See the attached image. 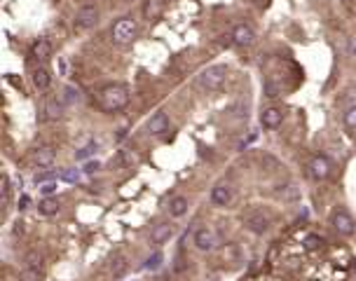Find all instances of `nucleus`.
I'll return each mask as SVG.
<instances>
[{
  "label": "nucleus",
  "mask_w": 356,
  "mask_h": 281,
  "mask_svg": "<svg viewBox=\"0 0 356 281\" xmlns=\"http://www.w3.org/2000/svg\"><path fill=\"white\" fill-rule=\"evenodd\" d=\"M28 204H31V197H28V195H24V197L19 199V211H26Z\"/></svg>",
  "instance_id": "nucleus-33"
},
{
  "label": "nucleus",
  "mask_w": 356,
  "mask_h": 281,
  "mask_svg": "<svg viewBox=\"0 0 356 281\" xmlns=\"http://www.w3.org/2000/svg\"><path fill=\"white\" fill-rule=\"evenodd\" d=\"M344 127L347 129H356V106H349L344 113Z\"/></svg>",
  "instance_id": "nucleus-27"
},
{
  "label": "nucleus",
  "mask_w": 356,
  "mask_h": 281,
  "mask_svg": "<svg viewBox=\"0 0 356 281\" xmlns=\"http://www.w3.org/2000/svg\"><path fill=\"white\" fill-rule=\"evenodd\" d=\"M19 281H40V269L38 267H26L21 272Z\"/></svg>",
  "instance_id": "nucleus-26"
},
{
  "label": "nucleus",
  "mask_w": 356,
  "mask_h": 281,
  "mask_svg": "<svg viewBox=\"0 0 356 281\" xmlns=\"http://www.w3.org/2000/svg\"><path fill=\"white\" fill-rule=\"evenodd\" d=\"M127 269H129V262L124 260V258H115V260H113V267H110V272H113V276H115V279H120V276L127 274Z\"/></svg>",
  "instance_id": "nucleus-21"
},
{
  "label": "nucleus",
  "mask_w": 356,
  "mask_h": 281,
  "mask_svg": "<svg viewBox=\"0 0 356 281\" xmlns=\"http://www.w3.org/2000/svg\"><path fill=\"white\" fill-rule=\"evenodd\" d=\"M54 157H56V152H54V148H52V145L38 148V150L33 152V162L38 166H49L52 162H54Z\"/></svg>",
  "instance_id": "nucleus-17"
},
{
  "label": "nucleus",
  "mask_w": 356,
  "mask_h": 281,
  "mask_svg": "<svg viewBox=\"0 0 356 281\" xmlns=\"http://www.w3.org/2000/svg\"><path fill=\"white\" fill-rule=\"evenodd\" d=\"M309 173H312V178L314 180H326L330 176V162L328 157H323V155H316L312 162H309Z\"/></svg>",
  "instance_id": "nucleus-8"
},
{
  "label": "nucleus",
  "mask_w": 356,
  "mask_h": 281,
  "mask_svg": "<svg viewBox=\"0 0 356 281\" xmlns=\"http://www.w3.org/2000/svg\"><path fill=\"white\" fill-rule=\"evenodd\" d=\"M159 12H162V0H148V5L143 7L145 19H152V17H157Z\"/></svg>",
  "instance_id": "nucleus-22"
},
{
  "label": "nucleus",
  "mask_w": 356,
  "mask_h": 281,
  "mask_svg": "<svg viewBox=\"0 0 356 281\" xmlns=\"http://www.w3.org/2000/svg\"><path fill=\"white\" fill-rule=\"evenodd\" d=\"M33 84L38 87L40 91H45V89H49V82H52V75H49V70H47V66H35L33 68Z\"/></svg>",
  "instance_id": "nucleus-14"
},
{
  "label": "nucleus",
  "mask_w": 356,
  "mask_h": 281,
  "mask_svg": "<svg viewBox=\"0 0 356 281\" xmlns=\"http://www.w3.org/2000/svg\"><path fill=\"white\" fill-rule=\"evenodd\" d=\"M59 99H61L63 106H75V103L82 101V91L77 89V87H73V84H68V87H63V91L59 94Z\"/></svg>",
  "instance_id": "nucleus-18"
},
{
  "label": "nucleus",
  "mask_w": 356,
  "mask_h": 281,
  "mask_svg": "<svg viewBox=\"0 0 356 281\" xmlns=\"http://www.w3.org/2000/svg\"><path fill=\"white\" fill-rule=\"evenodd\" d=\"M321 244H323V241H321V237H319V234H309L307 239L302 241V246L307 248V251H314V248H319Z\"/></svg>",
  "instance_id": "nucleus-28"
},
{
  "label": "nucleus",
  "mask_w": 356,
  "mask_h": 281,
  "mask_svg": "<svg viewBox=\"0 0 356 281\" xmlns=\"http://www.w3.org/2000/svg\"><path fill=\"white\" fill-rule=\"evenodd\" d=\"M333 227H335L340 234L349 237V234L354 232V218H351V216L344 211V209H340V211L333 213Z\"/></svg>",
  "instance_id": "nucleus-9"
},
{
  "label": "nucleus",
  "mask_w": 356,
  "mask_h": 281,
  "mask_svg": "<svg viewBox=\"0 0 356 281\" xmlns=\"http://www.w3.org/2000/svg\"><path fill=\"white\" fill-rule=\"evenodd\" d=\"M31 56H33L35 61H47L49 56H52V42L47 38H40V40L33 42V47H31Z\"/></svg>",
  "instance_id": "nucleus-11"
},
{
  "label": "nucleus",
  "mask_w": 356,
  "mask_h": 281,
  "mask_svg": "<svg viewBox=\"0 0 356 281\" xmlns=\"http://www.w3.org/2000/svg\"><path fill=\"white\" fill-rule=\"evenodd\" d=\"M38 211H40L42 216H54V213L59 211V199L45 197V199L40 202V206H38Z\"/></svg>",
  "instance_id": "nucleus-20"
},
{
  "label": "nucleus",
  "mask_w": 356,
  "mask_h": 281,
  "mask_svg": "<svg viewBox=\"0 0 356 281\" xmlns=\"http://www.w3.org/2000/svg\"><path fill=\"white\" fill-rule=\"evenodd\" d=\"M63 108H66V106L61 103L59 96H56V99H47V101H45V108H42V113H40V120H59Z\"/></svg>",
  "instance_id": "nucleus-10"
},
{
  "label": "nucleus",
  "mask_w": 356,
  "mask_h": 281,
  "mask_svg": "<svg viewBox=\"0 0 356 281\" xmlns=\"http://www.w3.org/2000/svg\"><path fill=\"white\" fill-rule=\"evenodd\" d=\"M80 176H82V171H80V169H68V171L61 173V178L68 180V183H75V180H80Z\"/></svg>",
  "instance_id": "nucleus-30"
},
{
  "label": "nucleus",
  "mask_w": 356,
  "mask_h": 281,
  "mask_svg": "<svg viewBox=\"0 0 356 281\" xmlns=\"http://www.w3.org/2000/svg\"><path fill=\"white\" fill-rule=\"evenodd\" d=\"M162 260H164V255L159 253V251H155V253H152L150 258L145 260V265H143V267H145V269H150V272H152V269H159V265H162Z\"/></svg>",
  "instance_id": "nucleus-23"
},
{
  "label": "nucleus",
  "mask_w": 356,
  "mask_h": 281,
  "mask_svg": "<svg viewBox=\"0 0 356 281\" xmlns=\"http://www.w3.org/2000/svg\"><path fill=\"white\" fill-rule=\"evenodd\" d=\"M192 244L199 251H213V248L218 246V237H216V232H213L211 227H197L195 234H192Z\"/></svg>",
  "instance_id": "nucleus-5"
},
{
  "label": "nucleus",
  "mask_w": 356,
  "mask_h": 281,
  "mask_svg": "<svg viewBox=\"0 0 356 281\" xmlns=\"http://www.w3.org/2000/svg\"><path fill=\"white\" fill-rule=\"evenodd\" d=\"M94 152H96V143H89V145H84V148H80V150H75V159L77 162H82V159L92 157Z\"/></svg>",
  "instance_id": "nucleus-24"
},
{
  "label": "nucleus",
  "mask_w": 356,
  "mask_h": 281,
  "mask_svg": "<svg viewBox=\"0 0 356 281\" xmlns=\"http://www.w3.org/2000/svg\"><path fill=\"white\" fill-rule=\"evenodd\" d=\"M127 103H129V91L122 84H106L99 96V106L106 113H120L127 108Z\"/></svg>",
  "instance_id": "nucleus-1"
},
{
  "label": "nucleus",
  "mask_w": 356,
  "mask_h": 281,
  "mask_svg": "<svg viewBox=\"0 0 356 281\" xmlns=\"http://www.w3.org/2000/svg\"><path fill=\"white\" fill-rule=\"evenodd\" d=\"M176 232V227H173V223H159L155 230H152V234H150V241L152 244H164L166 239H171V234Z\"/></svg>",
  "instance_id": "nucleus-13"
},
{
  "label": "nucleus",
  "mask_w": 356,
  "mask_h": 281,
  "mask_svg": "<svg viewBox=\"0 0 356 281\" xmlns=\"http://www.w3.org/2000/svg\"><path fill=\"white\" fill-rule=\"evenodd\" d=\"M188 206H190L188 197H183V195L173 197L171 204H169V213H171V218H181V216H185V213H188Z\"/></svg>",
  "instance_id": "nucleus-19"
},
{
  "label": "nucleus",
  "mask_w": 356,
  "mask_h": 281,
  "mask_svg": "<svg viewBox=\"0 0 356 281\" xmlns=\"http://www.w3.org/2000/svg\"><path fill=\"white\" fill-rule=\"evenodd\" d=\"M40 192L45 195V197H52L56 192V183L54 180H47V183H40Z\"/></svg>",
  "instance_id": "nucleus-31"
},
{
  "label": "nucleus",
  "mask_w": 356,
  "mask_h": 281,
  "mask_svg": "<svg viewBox=\"0 0 356 281\" xmlns=\"http://www.w3.org/2000/svg\"><path fill=\"white\" fill-rule=\"evenodd\" d=\"M349 56H354V59H356V38H351V40H349Z\"/></svg>",
  "instance_id": "nucleus-34"
},
{
  "label": "nucleus",
  "mask_w": 356,
  "mask_h": 281,
  "mask_svg": "<svg viewBox=\"0 0 356 281\" xmlns=\"http://www.w3.org/2000/svg\"><path fill=\"white\" fill-rule=\"evenodd\" d=\"M40 265H42V255L40 253H35V251H33V253L26 255V267H38V269H40Z\"/></svg>",
  "instance_id": "nucleus-29"
},
{
  "label": "nucleus",
  "mask_w": 356,
  "mask_h": 281,
  "mask_svg": "<svg viewBox=\"0 0 356 281\" xmlns=\"http://www.w3.org/2000/svg\"><path fill=\"white\" fill-rule=\"evenodd\" d=\"M96 169H99V162H87V164H84V169H82V171L92 176V173H96Z\"/></svg>",
  "instance_id": "nucleus-32"
},
{
  "label": "nucleus",
  "mask_w": 356,
  "mask_h": 281,
  "mask_svg": "<svg viewBox=\"0 0 356 281\" xmlns=\"http://www.w3.org/2000/svg\"><path fill=\"white\" fill-rule=\"evenodd\" d=\"M246 227L253 234H265L270 230V220L260 213H253V216H246Z\"/></svg>",
  "instance_id": "nucleus-15"
},
{
  "label": "nucleus",
  "mask_w": 356,
  "mask_h": 281,
  "mask_svg": "<svg viewBox=\"0 0 356 281\" xmlns=\"http://www.w3.org/2000/svg\"><path fill=\"white\" fill-rule=\"evenodd\" d=\"M10 192H12V188H10V178L3 176V180H0V199H3V206L10 202Z\"/></svg>",
  "instance_id": "nucleus-25"
},
{
  "label": "nucleus",
  "mask_w": 356,
  "mask_h": 281,
  "mask_svg": "<svg viewBox=\"0 0 356 281\" xmlns=\"http://www.w3.org/2000/svg\"><path fill=\"white\" fill-rule=\"evenodd\" d=\"M96 21H99V7L89 3V5H82L80 10H77L73 24H75L77 31H87V28L96 26Z\"/></svg>",
  "instance_id": "nucleus-4"
},
{
  "label": "nucleus",
  "mask_w": 356,
  "mask_h": 281,
  "mask_svg": "<svg viewBox=\"0 0 356 281\" xmlns=\"http://www.w3.org/2000/svg\"><path fill=\"white\" fill-rule=\"evenodd\" d=\"M230 199H232V192H230L227 185H223V183H218V185L211 190V204L213 206H227Z\"/></svg>",
  "instance_id": "nucleus-16"
},
{
  "label": "nucleus",
  "mask_w": 356,
  "mask_h": 281,
  "mask_svg": "<svg viewBox=\"0 0 356 281\" xmlns=\"http://www.w3.org/2000/svg\"><path fill=\"white\" fill-rule=\"evenodd\" d=\"M281 120H284V113L279 108H265L260 115V124L265 129H277L281 124Z\"/></svg>",
  "instance_id": "nucleus-12"
},
{
  "label": "nucleus",
  "mask_w": 356,
  "mask_h": 281,
  "mask_svg": "<svg viewBox=\"0 0 356 281\" xmlns=\"http://www.w3.org/2000/svg\"><path fill=\"white\" fill-rule=\"evenodd\" d=\"M166 131H169V115L164 110H159L148 120V134L150 136H164Z\"/></svg>",
  "instance_id": "nucleus-7"
},
{
  "label": "nucleus",
  "mask_w": 356,
  "mask_h": 281,
  "mask_svg": "<svg viewBox=\"0 0 356 281\" xmlns=\"http://www.w3.org/2000/svg\"><path fill=\"white\" fill-rule=\"evenodd\" d=\"M129 3H134V0H129Z\"/></svg>",
  "instance_id": "nucleus-35"
},
{
  "label": "nucleus",
  "mask_w": 356,
  "mask_h": 281,
  "mask_svg": "<svg viewBox=\"0 0 356 281\" xmlns=\"http://www.w3.org/2000/svg\"><path fill=\"white\" fill-rule=\"evenodd\" d=\"M136 33H138L136 21L131 19V17H122V19L115 21V26H113V40H115L117 45H129V42H134Z\"/></svg>",
  "instance_id": "nucleus-3"
},
{
  "label": "nucleus",
  "mask_w": 356,
  "mask_h": 281,
  "mask_svg": "<svg viewBox=\"0 0 356 281\" xmlns=\"http://www.w3.org/2000/svg\"><path fill=\"white\" fill-rule=\"evenodd\" d=\"M230 38H232V42L237 45V47H251L255 42V33L253 28L246 26V24H237V26L232 28V33H230Z\"/></svg>",
  "instance_id": "nucleus-6"
},
{
  "label": "nucleus",
  "mask_w": 356,
  "mask_h": 281,
  "mask_svg": "<svg viewBox=\"0 0 356 281\" xmlns=\"http://www.w3.org/2000/svg\"><path fill=\"white\" fill-rule=\"evenodd\" d=\"M225 73L227 70L223 66H209L206 70H202L197 77V84L204 91H218L225 84Z\"/></svg>",
  "instance_id": "nucleus-2"
}]
</instances>
